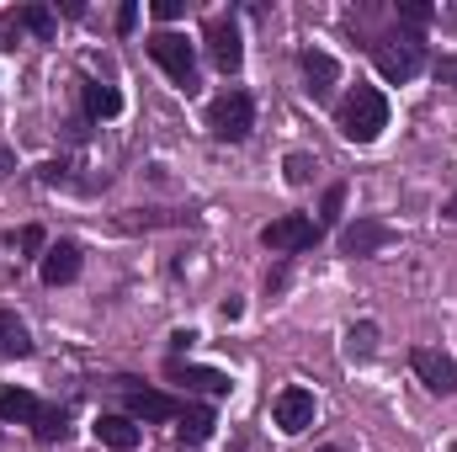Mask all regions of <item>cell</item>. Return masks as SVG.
Segmentation results:
<instances>
[{
	"mask_svg": "<svg viewBox=\"0 0 457 452\" xmlns=\"http://www.w3.org/2000/svg\"><path fill=\"white\" fill-rule=\"evenodd\" d=\"M341 133L351 144H378V133L388 128V102H383V91L378 86H356L351 96L341 102Z\"/></svg>",
	"mask_w": 457,
	"mask_h": 452,
	"instance_id": "cell-1",
	"label": "cell"
},
{
	"mask_svg": "<svg viewBox=\"0 0 457 452\" xmlns=\"http://www.w3.org/2000/svg\"><path fill=\"white\" fill-rule=\"evenodd\" d=\"M144 48H149V59H154V64H160V70H165V75H170V80H176V86H181L187 96L197 91V48H192V43H187L181 32L160 27V32H154V38H149Z\"/></svg>",
	"mask_w": 457,
	"mask_h": 452,
	"instance_id": "cell-2",
	"label": "cell"
},
{
	"mask_svg": "<svg viewBox=\"0 0 457 452\" xmlns=\"http://www.w3.org/2000/svg\"><path fill=\"white\" fill-rule=\"evenodd\" d=\"M372 64H378L383 80L404 86L426 70V43L420 38H383V43H372Z\"/></svg>",
	"mask_w": 457,
	"mask_h": 452,
	"instance_id": "cell-3",
	"label": "cell"
},
{
	"mask_svg": "<svg viewBox=\"0 0 457 452\" xmlns=\"http://www.w3.org/2000/svg\"><path fill=\"white\" fill-rule=\"evenodd\" d=\"M250 128H255V102H250V91H224V96L208 107V133L224 138V144L250 138Z\"/></svg>",
	"mask_w": 457,
	"mask_h": 452,
	"instance_id": "cell-4",
	"label": "cell"
},
{
	"mask_svg": "<svg viewBox=\"0 0 457 452\" xmlns=\"http://www.w3.org/2000/svg\"><path fill=\"white\" fill-rule=\"evenodd\" d=\"M320 219H309V213H282V219H271V224L261 229V245L266 250H277V255H298V250H309V245H320Z\"/></svg>",
	"mask_w": 457,
	"mask_h": 452,
	"instance_id": "cell-5",
	"label": "cell"
},
{
	"mask_svg": "<svg viewBox=\"0 0 457 452\" xmlns=\"http://www.w3.org/2000/svg\"><path fill=\"white\" fill-rule=\"evenodd\" d=\"M203 43H208V59H213L224 75H234V70L245 64V43H239V21H234V16H208Z\"/></svg>",
	"mask_w": 457,
	"mask_h": 452,
	"instance_id": "cell-6",
	"label": "cell"
},
{
	"mask_svg": "<svg viewBox=\"0 0 457 452\" xmlns=\"http://www.w3.org/2000/svg\"><path fill=\"white\" fill-rule=\"evenodd\" d=\"M117 389H122V405H128L133 421H176L181 415V405L160 389H138L133 378H117Z\"/></svg>",
	"mask_w": 457,
	"mask_h": 452,
	"instance_id": "cell-7",
	"label": "cell"
},
{
	"mask_svg": "<svg viewBox=\"0 0 457 452\" xmlns=\"http://www.w3.org/2000/svg\"><path fill=\"white\" fill-rule=\"evenodd\" d=\"M410 367H415V378H420L431 394H457V362L447 356V351L415 346V351H410Z\"/></svg>",
	"mask_w": 457,
	"mask_h": 452,
	"instance_id": "cell-8",
	"label": "cell"
},
{
	"mask_svg": "<svg viewBox=\"0 0 457 452\" xmlns=\"http://www.w3.org/2000/svg\"><path fill=\"white\" fill-rule=\"evenodd\" d=\"M271 426L287 431V437L309 431V426H314V394H309V389H282V394L271 399Z\"/></svg>",
	"mask_w": 457,
	"mask_h": 452,
	"instance_id": "cell-9",
	"label": "cell"
},
{
	"mask_svg": "<svg viewBox=\"0 0 457 452\" xmlns=\"http://www.w3.org/2000/svg\"><path fill=\"white\" fill-rule=\"evenodd\" d=\"M383 245H394V229L383 219H356L341 229V255H378Z\"/></svg>",
	"mask_w": 457,
	"mask_h": 452,
	"instance_id": "cell-10",
	"label": "cell"
},
{
	"mask_svg": "<svg viewBox=\"0 0 457 452\" xmlns=\"http://www.w3.org/2000/svg\"><path fill=\"white\" fill-rule=\"evenodd\" d=\"M165 378H170V383H187V389H197V394H228V389H234L228 372H219V367H192V362H181V356L165 362Z\"/></svg>",
	"mask_w": 457,
	"mask_h": 452,
	"instance_id": "cell-11",
	"label": "cell"
},
{
	"mask_svg": "<svg viewBox=\"0 0 457 452\" xmlns=\"http://www.w3.org/2000/svg\"><path fill=\"white\" fill-rule=\"evenodd\" d=\"M37 272H43V282H48V288H64V282H75V277H80V245H75V239H59V245H48Z\"/></svg>",
	"mask_w": 457,
	"mask_h": 452,
	"instance_id": "cell-12",
	"label": "cell"
},
{
	"mask_svg": "<svg viewBox=\"0 0 457 452\" xmlns=\"http://www.w3.org/2000/svg\"><path fill=\"white\" fill-rule=\"evenodd\" d=\"M91 431H96V442H102V448H112V452H133V448H138V437H144L133 415H96V426H91Z\"/></svg>",
	"mask_w": 457,
	"mask_h": 452,
	"instance_id": "cell-13",
	"label": "cell"
},
{
	"mask_svg": "<svg viewBox=\"0 0 457 452\" xmlns=\"http://www.w3.org/2000/svg\"><path fill=\"white\" fill-rule=\"evenodd\" d=\"M0 27H11V32H32V38H54V32H59V16H54L48 5H16V11L0 16Z\"/></svg>",
	"mask_w": 457,
	"mask_h": 452,
	"instance_id": "cell-14",
	"label": "cell"
},
{
	"mask_svg": "<svg viewBox=\"0 0 457 452\" xmlns=\"http://www.w3.org/2000/svg\"><path fill=\"white\" fill-rule=\"evenodd\" d=\"M303 75H309V91H314V96H330L336 80H341V64H336L325 48H309V54H303Z\"/></svg>",
	"mask_w": 457,
	"mask_h": 452,
	"instance_id": "cell-15",
	"label": "cell"
},
{
	"mask_svg": "<svg viewBox=\"0 0 457 452\" xmlns=\"http://www.w3.org/2000/svg\"><path fill=\"white\" fill-rule=\"evenodd\" d=\"M21 356H32V331L11 309H0V362H21Z\"/></svg>",
	"mask_w": 457,
	"mask_h": 452,
	"instance_id": "cell-16",
	"label": "cell"
},
{
	"mask_svg": "<svg viewBox=\"0 0 457 452\" xmlns=\"http://www.w3.org/2000/svg\"><path fill=\"white\" fill-rule=\"evenodd\" d=\"M208 437H213V410L197 405V410H181V415H176V442H181V448H203Z\"/></svg>",
	"mask_w": 457,
	"mask_h": 452,
	"instance_id": "cell-17",
	"label": "cell"
},
{
	"mask_svg": "<svg viewBox=\"0 0 457 452\" xmlns=\"http://www.w3.org/2000/svg\"><path fill=\"white\" fill-rule=\"evenodd\" d=\"M37 410H43V405H37L27 389L0 383V421H27V426H32V421H37Z\"/></svg>",
	"mask_w": 457,
	"mask_h": 452,
	"instance_id": "cell-18",
	"label": "cell"
},
{
	"mask_svg": "<svg viewBox=\"0 0 457 452\" xmlns=\"http://www.w3.org/2000/svg\"><path fill=\"white\" fill-rule=\"evenodd\" d=\"M122 113V96H117V86L107 80H91L86 86V117H96V122H107V117Z\"/></svg>",
	"mask_w": 457,
	"mask_h": 452,
	"instance_id": "cell-19",
	"label": "cell"
},
{
	"mask_svg": "<svg viewBox=\"0 0 457 452\" xmlns=\"http://www.w3.org/2000/svg\"><path fill=\"white\" fill-rule=\"evenodd\" d=\"M372 351H378V325H372V320H361V325H351V331H345V356L367 362Z\"/></svg>",
	"mask_w": 457,
	"mask_h": 452,
	"instance_id": "cell-20",
	"label": "cell"
},
{
	"mask_svg": "<svg viewBox=\"0 0 457 452\" xmlns=\"http://www.w3.org/2000/svg\"><path fill=\"white\" fill-rule=\"evenodd\" d=\"M170 224H192V213H170V208H149V213H128L122 229H170Z\"/></svg>",
	"mask_w": 457,
	"mask_h": 452,
	"instance_id": "cell-21",
	"label": "cell"
},
{
	"mask_svg": "<svg viewBox=\"0 0 457 452\" xmlns=\"http://www.w3.org/2000/svg\"><path fill=\"white\" fill-rule=\"evenodd\" d=\"M32 431H37L43 442H64V431H70V426H64V410H48V405H43L37 421H32Z\"/></svg>",
	"mask_w": 457,
	"mask_h": 452,
	"instance_id": "cell-22",
	"label": "cell"
},
{
	"mask_svg": "<svg viewBox=\"0 0 457 452\" xmlns=\"http://www.w3.org/2000/svg\"><path fill=\"white\" fill-rule=\"evenodd\" d=\"M341 208H345V187L336 181V187L325 192V208H320V229H325V224H336V219H341Z\"/></svg>",
	"mask_w": 457,
	"mask_h": 452,
	"instance_id": "cell-23",
	"label": "cell"
},
{
	"mask_svg": "<svg viewBox=\"0 0 457 452\" xmlns=\"http://www.w3.org/2000/svg\"><path fill=\"white\" fill-rule=\"evenodd\" d=\"M282 171H287V181H293V187H303V181L314 176V160H309V155H287V165H282Z\"/></svg>",
	"mask_w": 457,
	"mask_h": 452,
	"instance_id": "cell-24",
	"label": "cell"
},
{
	"mask_svg": "<svg viewBox=\"0 0 457 452\" xmlns=\"http://www.w3.org/2000/svg\"><path fill=\"white\" fill-rule=\"evenodd\" d=\"M11 250H27V255H32V250H43V229H37V224L16 229V234H11Z\"/></svg>",
	"mask_w": 457,
	"mask_h": 452,
	"instance_id": "cell-25",
	"label": "cell"
},
{
	"mask_svg": "<svg viewBox=\"0 0 457 452\" xmlns=\"http://www.w3.org/2000/svg\"><path fill=\"white\" fill-rule=\"evenodd\" d=\"M399 16H404V21H415V27H426V21H431V5H420V0H404V5H399Z\"/></svg>",
	"mask_w": 457,
	"mask_h": 452,
	"instance_id": "cell-26",
	"label": "cell"
},
{
	"mask_svg": "<svg viewBox=\"0 0 457 452\" xmlns=\"http://www.w3.org/2000/svg\"><path fill=\"white\" fill-rule=\"evenodd\" d=\"M436 80L457 91V54H442V59H436Z\"/></svg>",
	"mask_w": 457,
	"mask_h": 452,
	"instance_id": "cell-27",
	"label": "cell"
},
{
	"mask_svg": "<svg viewBox=\"0 0 457 452\" xmlns=\"http://www.w3.org/2000/svg\"><path fill=\"white\" fill-rule=\"evenodd\" d=\"M181 11H187V0H154V16H160V21H176Z\"/></svg>",
	"mask_w": 457,
	"mask_h": 452,
	"instance_id": "cell-28",
	"label": "cell"
},
{
	"mask_svg": "<svg viewBox=\"0 0 457 452\" xmlns=\"http://www.w3.org/2000/svg\"><path fill=\"white\" fill-rule=\"evenodd\" d=\"M133 27H138V5H133V0H128V5H122V11H117V32H133Z\"/></svg>",
	"mask_w": 457,
	"mask_h": 452,
	"instance_id": "cell-29",
	"label": "cell"
},
{
	"mask_svg": "<svg viewBox=\"0 0 457 452\" xmlns=\"http://www.w3.org/2000/svg\"><path fill=\"white\" fill-rule=\"evenodd\" d=\"M219 314H224V325H228V320H239V314H245V304H239V298H224V304H219Z\"/></svg>",
	"mask_w": 457,
	"mask_h": 452,
	"instance_id": "cell-30",
	"label": "cell"
},
{
	"mask_svg": "<svg viewBox=\"0 0 457 452\" xmlns=\"http://www.w3.org/2000/svg\"><path fill=\"white\" fill-rule=\"evenodd\" d=\"M170 340H176V356H181V351H187V346L197 340V331H176V336H170Z\"/></svg>",
	"mask_w": 457,
	"mask_h": 452,
	"instance_id": "cell-31",
	"label": "cell"
},
{
	"mask_svg": "<svg viewBox=\"0 0 457 452\" xmlns=\"http://www.w3.org/2000/svg\"><path fill=\"white\" fill-rule=\"evenodd\" d=\"M5 171H16V160H11V149H0V176H5Z\"/></svg>",
	"mask_w": 457,
	"mask_h": 452,
	"instance_id": "cell-32",
	"label": "cell"
},
{
	"mask_svg": "<svg viewBox=\"0 0 457 452\" xmlns=\"http://www.w3.org/2000/svg\"><path fill=\"white\" fill-rule=\"evenodd\" d=\"M442 213H447V219H453V224H457V197H453V203H447V208H442Z\"/></svg>",
	"mask_w": 457,
	"mask_h": 452,
	"instance_id": "cell-33",
	"label": "cell"
},
{
	"mask_svg": "<svg viewBox=\"0 0 457 452\" xmlns=\"http://www.w3.org/2000/svg\"><path fill=\"white\" fill-rule=\"evenodd\" d=\"M320 452H341V448H320Z\"/></svg>",
	"mask_w": 457,
	"mask_h": 452,
	"instance_id": "cell-34",
	"label": "cell"
}]
</instances>
